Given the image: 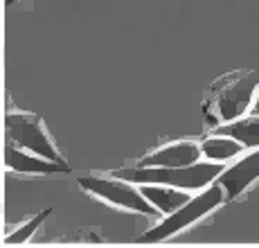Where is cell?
<instances>
[{"mask_svg": "<svg viewBox=\"0 0 259 248\" xmlns=\"http://www.w3.org/2000/svg\"><path fill=\"white\" fill-rule=\"evenodd\" d=\"M259 91V70H243L221 77L207 93L205 120L223 124L243 117L255 104Z\"/></svg>", "mask_w": 259, "mask_h": 248, "instance_id": "cell-1", "label": "cell"}, {"mask_svg": "<svg viewBox=\"0 0 259 248\" xmlns=\"http://www.w3.org/2000/svg\"><path fill=\"white\" fill-rule=\"evenodd\" d=\"M226 167L217 160H198L194 165L185 167H124V170L113 172L119 178H126L131 183H158V185H171V187H181V190H203V187L212 185L219 178Z\"/></svg>", "mask_w": 259, "mask_h": 248, "instance_id": "cell-2", "label": "cell"}, {"mask_svg": "<svg viewBox=\"0 0 259 248\" xmlns=\"http://www.w3.org/2000/svg\"><path fill=\"white\" fill-rule=\"evenodd\" d=\"M226 203V190L219 185L217 181L212 185L203 187L196 196H192L187 203H183L176 212L171 215H165V219L160 223L147 230L144 235L140 237V241H162V239H169V237L178 235L181 230L189 228L192 223L201 221L203 217H207L210 212H214L219 205Z\"/></svg>", "mask_w": 259, "mask_h": 248, "instance_id": "cell-3", "label": "cell"}, {"mask_svg": "<svg viewBox=\"0 0 259 248\" xmlns=\"http://www.w3.org/2000/svg\"><path fill=\"white\" fill-rule=\"evenodd\" d=\"M79 185L81 190L91 192L93 196H99L104 198L106 203L115 208H122V210H131V212H138V215H144V217H158L162 215L147 196L142 194L140 187H136L131 181L126 178H119L113 174L111 178L108 176H81L79 178Z\"/></svg>", "mask_w": 259, "mask_h": 248, "instance_id": "cell-4", "label": "cell"}, {"mask_svg": "<svg viewBox=\"0 0 259 248\" xmlns=\"http://www.w3.org/2000/svg\"><path fill=\"white\" fill-rule=\"evenodd\" d=\"M5 127H7V140L14 145L27 149L32 153H38L43 158L57 162H66L54 142L50 140L43 120L34 113H7L5 115Z\"/></svg>", "mask_w": 259, "mask_h": 248, "instance_id": "cell-5", "label": "cell"}, {"mask_svg": "<svg viewBox=\"0 0 259 248\" xmlns=\"http://www.w3.org/2000/svg\"><path fill=\"white\" fill-rule=\"evenodd\" d=\"M259 178V149H252L237 162L228 165L226 170L219 174L217 183L226 190V201L241 196L248 187Z\"/></svg>", "mask_w": 259, "mask_h": 248, "instance_id": "cell-6", "label": "cell"}, {"mask_svg": "<svg viewBox=\"0 0 259 248\" xmlns=\"http://www.w3.org/2000/svg\"><path fill=\"white\" fill-rule=\"evenodd\" d=\"M203 156V147L194 140H176L153 149L138 165L144 167H185L198 162Z\"/></svg>", "mask_w": 259, "mask_h": 248, "instance_id": "cell-7", "label": "cell"}, {"mask_svg": "<svg viewBox=\"0 0 259 248\" xmlns=\"http://www.w3.org/2000/svg\"><path fill=\"white\" fill-rule=\"evenodd\" d=\"M5 165L7 170L18 172V174H68L70 167L68 162H57L50 160V158H43L38 153L32 151H23V147L14 145V142H7V149H5Z\"/></svg>", "mask_w": 259, "mask_h": 248, "instance_id": "cell-8", "label": "cell"}, {"mask_svg": "<svg viewBox=\"0 0 259 248\" xmlns=\"http://www.w3.org/2000/svg\"><path fill=\"white\" fill-rule=\"evenodd\" d=\"M140 190L162 215H171L183 203H187L192 198L187 194L189 190H181V187H171V185H158V183H142Z\"/></svg>", "mask_w": 259, "mask_h": 248, "instance_id": "cell-9", "label": "cell"}, {"mask_svg": "<svg viewBox=\"0 0 259 248\" xmlns=\"http://www.w3.org/2000/svg\"><path fill=\"white\" fill-rule=\"evenodd\" d=\"M214 133L235 138L246 149H259V113H252L248 117H239V120L232 122L217 124Z\"/></svg>", "mask_w": 259, "mask_h": 248, "instance_id": "cell-10", "label": "cell"}, {"mask_svg": "<svg viewBox=\"0 0 259 248\" xmlns=\"http://www.w3.org/2000/svg\"><path fill=\"white\" fill-rule=\"evenodd\" d=\"M201 147H203V156L207 160H217V162L232 160V158H237L246 149L239 140L230 136H221V133H214L212 138H205L201 142Z\"/></svg>", "mask_w": 259, "mask_h": 248, "instance_id": "cell-11", "label": "cell"}, {"mask_svg": "<svg viewBox=\"0 0 259 248\" xmlns=\"http://www.w3.org/2000/svg\"><path fill=\"white\" fill-rule=\"evenodd\" d=\"M50 215H52V208H46V210H41L38 215H34L32 219H27V223H23V226L18 228L16 232H12V235L5 237V244L14 246V244H23V241H27L29 237L34 235V230H36V228L41 226V223L46 221Z\"/></svg>", "mask_w": 259, "mask_h": 248, "instance_id": "cell-12", "label": "cell"}, {"mask_svg": "<svg viewBox=\"0 0 259 248\" xmlns=\"http://www.w3.org/2000/svg\"><path fill=\"white\" fill-rule=\"evenodd\" d=\"M250 113H259V91H257V97H255V104H252Z\"/></svg>", "mask_w": 259, "mask_h": 248, "instance_id": "cell-13", "label": "cell"}, {"mask_svg": "<svg viewBox=\"0 0 259 248\" xmlns=\"http://www.w3.org/2000/svg\"><path fill=\"white\" fill-rule=\"evenodd\" d=\"M7 3H9V5H14V3H18V0H7Z\"/></svg>", "mask_w": 259, "mask_h": 248, "instance_id": "cell-14", "label": "cell"}]
</instances>
